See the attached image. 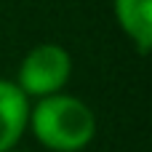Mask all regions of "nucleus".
Returning a JSON list of instances; mask_svg holds the SVG:
<instances>
[{
	"instance_id": "nucleus-5",
	"label": "nucleus",
	"mask_w": 152,
	"mask_h": 152,
	"mask_svg": "<svg viewBox=\"0 0 152 152\" xmlns=\"http://www.w3.org/2000/svg\"><path fill=\"white\" fill-rule=\"evenodd\" d=\"M8 152H21V150H8Z\"/></svg>"
},
{
	"instance_id": "nucleus-1",
	"label": "nucleus",
	"mask_w": 152,
	"mask_h": 152,
	"mask_svg": "<svg viewBox=\"0 0 152 152\" xmlns=\"http://www.w3.org/2000/svg\"><path fill=\"white\" fill-rule=\"evenodd\" d=\"M35 139L51 152H80L96 136V115L94 110L69 94H51L37 99L29 107V123Z\"/></svg>"
},
{
	"instance_id": "nucleus-2",
	"label": "nucleus",
	"mask_w": 152,
	"mask_h": 152,
	"mask_svg": "<svg viewBox=\"0 0 152 152\" xmlns=\"http://www.w3.org/2000/svg\"><path fill=\"white\" fill-rule=\"evenodd\" d=\"M72 75V56L59 43H40L35 45L19 64L16 86L24 91L27 99H43L59 94Z\"/></svg>"
},
{
	"instance_id": "nucleus-4",
	"label": "nucleus",
	"mask_w": 152,
	"mask_h": 152,
	"mask_svg": "<svg viewBox=\"0 0 152 152\" xmlns=\"http://www.w3.org/2000/svg\"><path fill=\"white\" fill-rule=\"evenodd\" d=\"M115 16L139 53H147L152 45V0H115Z\"/></svg>"
},
{
	"instance_id": "nucleus-3",
	"label": "nucleus",
	"mask_w": 152,
	"mask_h": 152,
	"mask_svg": "<svg viewBox=\"0 0 152 152\" xmlns=\"http://www.w3.org/2000/svg\"><path fill=\"white\" fill-rule=\"evenodd\" d=\"M29 123V99L13 80H0V152L16 150Z\"/></svg>"
}]
</instances>
